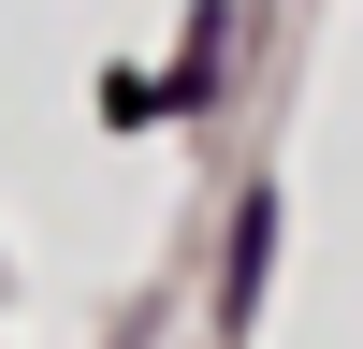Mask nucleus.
<instances>
[{
    "instance_id": "f257e3e1",
    "label": "nucleus",
    "mask_w": 363,
    "mask_h": 349,
    "mask_svg": "<svg viewBox=\"0 0 363 349\" xmlns=\"http://www.w3.org/2000/svg\"><path fill=\"white\" fill-rule=\"evenodd\" d=\"M218 58H233V15L203 0V15H189V73H160V102H203V87H218Z\"/></svg>"
}]
</instances>
